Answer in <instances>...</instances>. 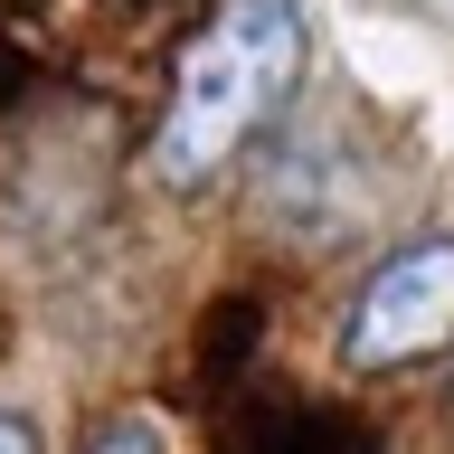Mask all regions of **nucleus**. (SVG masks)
<instances>
[{"mask_svg": "<svg viewBox=\"0 0 454 454\" xmlns=\"http://www.w3.org/2000/svg\"><path fill=\"white\" fill-rule=\"evenodd\" d=\"M0 454H38V426L10 417V407H0Z\"/></svg>", "mask_w": 454, "mask_h": 454, "instance_id": "4", "label": "nucleus"}, {"mask_svg": "<svg viewBox=\"0 0 454 454\" xmlns=\"http://www.w3.org/2000/svg\"><path fill=\"white\" fill-rule=\"evenodd\" d=\"M85 454H161V435H152V417H114Z\"/></svg>", "mask_w": 454, "mask_h": 454, "instance_id": "3", "label": "nucleus"}, {"mask_svg": "<svg viewBox=\"0 0 454 454\" xmlns=\"http://www.w3.org/2000/svg\"><path fill=\"white\" fill-rule=\"evenodd\" d=\"M445 350H454V237H417L350 294L340 360L350 369H417V360H445Z\"/></svg>", "mask_w": 454, "mask_h": 454, "instance_id": "2", "label": "nucleus"}, {"mask_svg": "<svg viewBox=\"0 0 454 454\" xmlns=\"http://www.w3.org/2000/svg\"><path fill=\"white\" fill-rule=\"evenodd\" d=\"M303 67H312L303 0H218L208 28L190 38V57H180V85H170L152 170H161L170 190L218 180V170L284 114V95L303 85Z\"/></svg>", "mask_w": 454, "mask_h": 454, "instance_id": "1", "label": "nucleus"}]
</instances>
